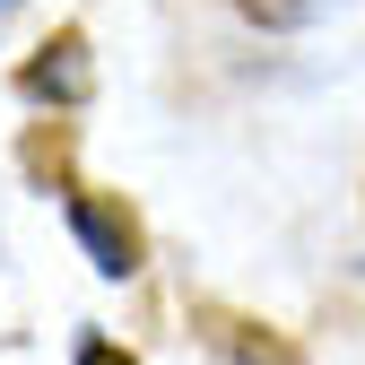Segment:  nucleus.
<instances>
[{"label":"nucleus","mask_w":365,"mask_h":365,"mask_svg":"<svg viewBox=\"0 0 365 365\" xmlns=\"http://www.w3.org/2000/svg\"><path fill=\"white\" fill-rule=\"evenodd\" d=\"M70 235L87 252V269L96 279H140L148 269V217L130 209V192H105V182H78V192L61 200Z\"/></svg>","instance_id":"1"},{"label":"nucleus","mask_w":365,"mask_h":365,"mask_svg":"<svg viewBox=\"0 0 365 365\" xmlns=\"http://www.w3.org/2000/svg\"><path fill=\"white\" fill-rule=\"evenodd\" d=\"M182 322H192V339L217 356V365H313L296 331H279L269 313L252 304H226V296H192L182 304Z\"/></svg>","instance_id":"2"},{"label":"nucleus","mask_w":365,"mask_h":365,"mask_svg":"<svg viewBox=\"0 0 365 365\" xmlns=\"http://www.w3.org/2000/svg\"><path fill=\"white\" fill-rule=\"evenodd\" d=\"M9 87L35 105V113H78L87 96H96V53H87V26H53V35H35V53L9 70Z\"/></svg>","instance_id":"3"},{"label":"nucleus","mask_w":365,"mask_h":365,"mask_svg":"<svg viewBox=\"0 0 365 365\" xmlns=\"http://www.w3.org/2000/svg\"><path fill=\"white\" fill-rule=\"evenodd\" d=\"M18 174L35 182L43 200H70L78 182H87V174H78V122H70V113L26 122V130H18Z\"/></svg>","instance_id":"4"},{"label":"nucleus","mask_w":365,"mask_h":365,"mask_svg":"<svg viewBox=\"0 0 365 365\" xmlns=\"http://www.w3.org/2000/svg\"><path fill=\"white\" fill-rule=\"evenodd\" d=\"M244 26H261V35H304V26H322L339 0H226Z\"/></svg>","instance_id":"5"},{"label":"nucleus","mask_w":365,"mask_h":365,"mask_svg":"<svg viewBox=\"0 0 365 365\" xmlns=\"http://www.w3.org/2000/svg\"><path fill=\"white\" fill-rule=\"evenodd\" d=\"M70 365H140V348H122L113 331H78V348H70Z\"/></svg>","instance_id":"6"}]
</instances>
